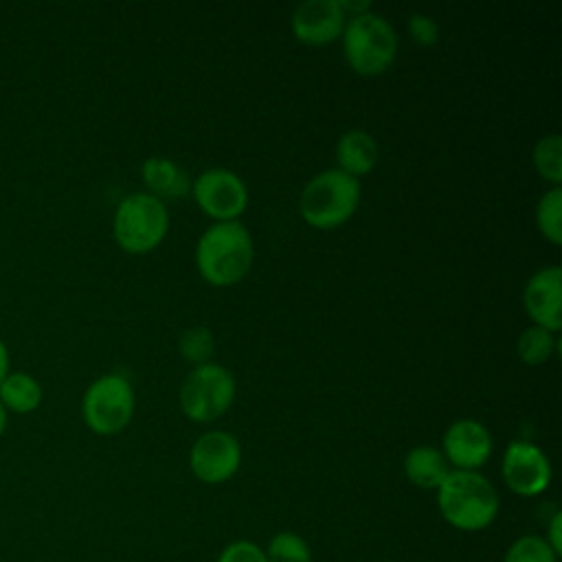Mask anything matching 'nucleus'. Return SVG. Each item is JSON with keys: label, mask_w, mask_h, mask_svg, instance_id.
Returning <instances> with one entry per match:
<instances>
[{"label": "nucleus", "mask_w": 562, "mask_h": 562, "mask_svg": "<svg viewBox=\"0 0 562 562\" xmlns=\"http://www.w3.org/2000/svg\"><path fill=\"white\" fill-rule=\"evenodd\" d=\"M252 237L241 222H215L195 244L200 277L217 288L239 283L252 266Z\"/></svg>", "instance_id": "obj_1"}, {"label": "nucleus", "mask_w": 562, "mask_h": 562, "mask_svg": "<svg viewBox=\"0 0 562 562\" xmlns=\"http://www.w3.org/2000/svg\"><path fill=\"white\" fill-rule=\"evenodd\" d=\"M437 507L448 525L459 531H481L498 514V494L479 470H450L437 487Z\"/></svg>", "instance_id": "obj_2"}, {"label": "nucleus", "mask_w": 562, "mask_h": 562, "mask_svg": "<svg viewBox=\"0 0 562 562\" xmlns=\"http://www.w3.org/2000/svg\"><path fill=\"white\" fill-rule=\"evenodd\" d=\"M360 204V182L338 167L316 173L299 195L301 217L321 231L345 224Z\"/></svg>", "instance_id": "obj_3"}, {"label": "nucleus", "mask_w": 562, "mask_h": 562, "mask_svg": "<svg viewBox=\"0 0 562 562\" xmlns=\"http://www.w3.org/2000/svg\"><path fill=\"white\" fill-rule=\"evenodd\" d=\"M340 37L345 59L358 75H382L395 61L397 33L380 13L367 11L349 18Z\"/></svg>", "instance_id": "obj_4"}, {"label": "nucleus", "mask_w": 562, "mask_h": 562, "mask_svg": "<svg viewBox=\"0 0 562 562\" xmlns=\"http://www.w3.org/2000/svg\"><path fill=\"white\" fill-rule=\"evenodd\" d=\"M167 228L169 211L151 193H130L114 211L112 233L125 252L145 255L154 250L165 239Z\"/></svg>", "instance_id": "obj_5"}, {"label": "nucleus", "mask_w": 562, "mask_h": 562, "mask_svg": "<svg viewBox=\"0 0 562 562\" xmlns=\"http://www.w3.org/2000/svg\"><path fill=\"white\" fill-rule=\"evenodd\" d=\"M233 400L235 378L217 362L193 367L180 386V408L191 422L198 424H206L224 415Z\"/></svg>", "instance_id": "obj_6"}, {"label": "nucleus", "mask_w": 562, "mask_h": 562, "mask_svg": "<svg viewBox=\"0 0 562 562\" xmlns=\"http://www.w3.org/2000/svg\"><path fill=\"white\" fill-rule=\"evenodd\" d=\"M81 415L97 435L121 432L134 415V389L123 373L97 378L83 393Z\"/></svg>", "instance_id": "obj_7"}, {"label": "nucleus", "mask_w": 562, "mask_h": 562, "mask_svg": "<svg viewBox=\"0 0 562 562\" xmlns=\"http://www.w3.org/2000/svg\"><path fill=\"white\" fill-rule=\"evenodd\" d=\"M191 193L198 206L217 222H235L248 206L246 182L224 167L204 169L191 182Z\"/></svg>", "instance_id": "obj_8"}, {"label": "nucleus", "mask_w": 562, "mask_h": 562, "mask_svg": "<svg viewBox=\"0 0 562 562\" xmlns=\"http://www.w3.org/2000/svg\"><path fill=\"white\" fill-rule=\"evenodd\" d=\"M241 463V446L226 430H209L195 439L189 452V468L202 483L217 485L228 481Z\"/></svg>", "instance_id": "obj_9"}, {"label": "nucleus", "mask_w": 562, "mask_h": 562, "mask_svg": "<svg viewBox=\"0 0 562 562\" xmlns=\"http://www.w3.org/2000/svg\"><path fill=\"white\" fill-rule=\"evenodd\" d=\"M505 485L518 496H538L551 483V463L547 454L529 441H512L501 463Z\"/></svg>", "instance_id": "obj_10"}, {"label": "nucleus", "mask_w": 562, "mask_h": 562, "mask_svg": "<svg viewBox=\"0 0 562 562\" xmlns=\"http://www.w3.org/2000/svg\"><path fill=\"white\" fill-rule=\"evenodd\" d=\"M441 452L454 470H479L492 454V435L485 424L476 419H457L452 422L441 441Z\"/></svg>", "instance_id": "obj_11"}, {"label": "nucleus", "mask_w": 562, "mask_h": 562, "mask_svg": "<svg viewBox=\"0 0 562 562\" xmlns=\"http://www.w3.org/2000/svg\"><path fill=\"white\" fill-rule=\"evenodd\" d=\"M522 305L533 325L551 334L562 327V270L560 266H544L533 272L522 292Z\"/></svg>", "instance_id": "obj_12"}, {"label": "nucleus", "mask_w": 562, "mask_h": 562, "mask_svg": "<svg viewBox=\"0 0 562 562\" xmlns=\"http://www.w3.org/2000/svg\"><path fill=\"white\" fill-rule=\"evenodd\" d=\"M347 15L338 0H305L292 13V33L299 42L323 46L342 35Z\"/></svg>", "instance_id": "obj_13"}, {"label": "nucleus", "mask_w": 562, "mask_h": 562, "mask_svg": "<svg viewBox=\"0 0 562 562\" xmlns=\"http://www.w3.org/2000/svg\"><path fill=\"white\" fill-rule=\"evenodd\" d=\"M140 176L149 193L158 200H182L191 193L189 173L167 156H149L140 165Z\"/></svg>", "instance_id": "obj_14"}, {"label": "nucleus", "mask_w": 562, "mask_h": 562, "mask_svg": "<svg viewBox=\"0 0 562 562\" xmlns=\"http://www.w3.org/2000/svg\"><path fill=\"white\" fill-rule=\"evenodd\" d=\"M338 169L351 178L369 173L378 162V143L364 130H349L336 143Z\"/></svg>", "instance_id": "obj_15"}, {"label": "nucleus", "mask_w": 562, "mask_h": 562, "mask_svg": "<svg viewBox=\"0 0 562 562\" xmlns=\"http://www.w3.org/2000/svg\"><path fill=\"white\" fill-rule=\"evenodd\" d=\"M406 479L422 490H437L450 474V463L435 446H415L404 457Z\"/></svg>", "instance_id": "obj_16"}, {"label": "nucleus", "mask_w": 562, "mask_h": 562, "mask_svg": "<svg viewBox=\"0 0 562 562\" xmlns=\"http://www.w3.org/2000/svg\"><path fill=\"white\" fill-rule=\"evenodd\" d=\"M40 382L24 371H9L0 382V404L13 413H33L42 404Z\"/></svg>", "instance_id": "obj_17"}, {"label": "nucleus", "mask_w": 562, "mask_h": 562, "mask_svg": "<svg viewBox=\"0 0 562 562\" xmlns=\"http://www.w3.org/2000/svg\"><path fill=\"white\" fill-rule=\"evenodd\" d=\"M536 224L544 239L551 244L562 241V189L551 187L536 204Z\"/></svg>", "instance_id": "obj_18"}, {"label": "nucleus", "mask_w": 562, "mask_h": 562, "mask_svg": "<svg viewBox=\"0 0 562 562\" xmlns=\"http://www.w3.org/2000/svg\"><path fill=\"white\" fill-rule=\"evenodd\" d=\"M533 165L536 171L549 180L553 187L562 182V138L560 134L542 136L533 147Z\"/></svg>", "instance_id": "obj_19"}, {"label": "nucleus", "mask_w": 562, "mask_h": 562, "mask_svg": "<svg viewBox=\"0 0 562 562\" xmlns=\"http://www.w3.org/2000/svg\"><path fill=\"white\" fill-rule=\"evenodd\" d=\"M516 351L525 364H542L555 351V336L544 327L531 325L518 336Z\"/></svg>", "instance_id": "obj_20"}, {"label": "nucleus", "mask_w": 562, "mask_h": 562, "mask_svg": "<svg viewBox=\"0 0 562 562\" xmlns=\"http://www.w3.org/2000/svg\"><path fill=\"white\" fill-rule=\"evenodd\" d=\"M266 562H312L310 544L294 531H279L268 542Z\"/></svg>", "instance_id": "obj_21"}, {"label": "nucleus", "mask_w": 562, "mask_h": 562, "mask_svg": "<svg viewBox=\"0 0 562 562\" xmlns=\"http://www.w3.org/2000/svg\"><path fill=\"white\" fill-rule=\"evenodd\" d=\"M178 349H180V356L200 367V364H206L211 362V356H213V349H215V340H213V334L209 327H189L182 331L180 340H178Z\"/></svg>", "instance_id": "obj_22"}, {"label": "nucleus", "mask_w": 562, "mask_h": 562, "mask_svg": "<svg viewBox=\"0 0 562 562\" xmlns=\"http://www.w3.org/2000/svg\"><path fill=\"white\" fill-rule=\"evenodd\" d=\"M503 562H558V555L542 536H520L505 551Z\"/></svg>", "instance_id": "obj_23"}, {"label": "nucleus", "mask_w": 562, "mask_h": 562, "mask_svg": "<svg viewBox=\"0 0 562 562\" xmlns=\"http://www.w3.org/2000/svg\"><path fill=\"white\" fill-rule=\"evenodd\" d=\"M217 562H266V553L250 540H235L222 549Z\"/></svg>", "instance_id": "obj_24"}, {"label": "nucleus", "mask_w": 562, "mask_h": 562, "mask_svg": "<svg viewBox=\"0 0 562 562\" xmlns=\"http://www.w3.org/2000/svg\"><path fill=\"white\" fill-rule=\"evenodd\" d=\"M408 33H411L413 42H417L419 46H432L439 40L437 22L424 13H413L408 18Z\"/></svg>", "instance_id": "obj_25"}, {"label": "nucleus", "mask_w": 562, "mask_h": 562, "mask_svg": "<svg viewBox=\"0 0 562 562\" xmlns=\"http://www.w3.org/2000/svg\"><path fill=\"white\" fill-rule=\"evenodd\" d=\"M544 542L553 549V553L560 558L562 555V514L555 512L551 516V522L547 527V536H544Z\"/></svg>", "instance_id": "obj_26"}, {"label": "nucleus", "mask_w": 562, "mask_h": 562, "mask_svg": "<svg viewBox=\"0 0 562 562\" xmlns=\"http://www.w3.org/2000/svg\"><path fill=\"white\" fill-rule=\"evenodd\" d=\"M9 349H7V345L0 340V382L7 378V373H9Z\"/></svg>", "instance_id": "obj_27"}, {"label": "nucleus", "mask_w": 562, "mask_h": 562, "mask_svg": "<svg viewBox=\"0 0 562 562\" xmlns=\"http://www.w3.org/2000/svg\"><path fill=\"white\" fill-rule=\"evenodd\" d=\"M4 428H7V408L0 404V437H2Z\"/></svg>", "instance_id": "obj_28"}]
</instances>
